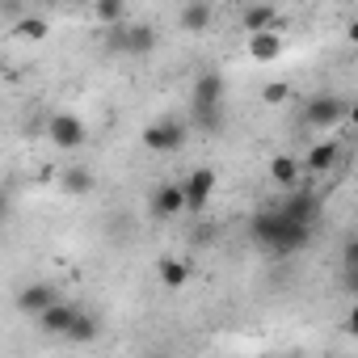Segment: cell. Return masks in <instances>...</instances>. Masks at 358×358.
<instances>
[{
    "label": "cell",
    "mask_w": 358,
    "mask_h": 358,
    "mask_svg": "<svg viewBox=\"0 0 358 358\" xmlns=\"http://www.w3.org/2000/svg\"><path fill=\"white\" fill-rule=\"evenodd\" d=\"M312 232H316V228L295 224V220H291L287 211H278V207L257 211V220H253V241H257L266 253H274V257H287V253L308 249V245H312Z\"/></svg>",
    "instance_id": "1"
},
{
    "label": "cell",
    "mask_w": 358,
    "mask_h": 358,
    "mask_svg": "<svg viewBox=\"0 0 358 358\" xmlns=\"http://www.w3.org/2000/svg\"><path fill=\"white\" fill-rule=\"evenodd\" d=\"M190 110H194V122L203 131L220 127V118H224V72H203L190 85Z\"/></svg>",
    "instance_id": "2"
},
{
    "label": "cell",
    "mask_w": 358,
    "mask_h": 358,
    "mask_svg": "<svg viewBox=\"0 0 358 358\" xmlns=\"http://www.w3.org/2000/svg\"><path fill=\"white\" fill-rule=\"evenodd\" d=\"M110 30H114V34H110V47L122 51V55H135V59L152 55L156 43H160V34H156L148 22H118V26H110Z\"/></svg>",
    "instance_id": "3"
},
{
    "label": "cell",
    "mask_w": 358,
    "mask_h": 358,
    "mask_svg": "<svg viewBox=\"0 0 358 358\" xmlns=\"http://www.w3.org/2000/svg\"><path fill=\"white\" fill-rule=\"evenodd\" d=\"M186 139H190V131H186V122H177V118H160V122H152V127L143 131V143H148L156 156H173V152H182V148H186Z\"/></svg>",
    "instance_id": "4"
},
{
    "label": "cell",
    "mask_w": 358,
    "mask_h": 358,
    "mask_svg": "<svg viewBox=\"0 0 358 358\" xmlns=\"http://www.w3.org/2000/svg\"><path fill=\"white\" fill-rule=\"evenodd\" d=\"M345 118H350V106H345V97H337V93L312 97L308 110H303V127H320V131H329V127H337V122H345Z\"/></svg>",
    "instance_id": "5"
},
{
    "label": "cell",
    "mask_w": 358,
    "mask_h": 358,
    "mask_svg": "<svg viewBox=\"0 0 358 358\" xmlns=\"http://www.w3.org/2000/svg\"><path fill=\"white\" fill-rule=\"evenodd\" d=\"M47 135H51V143L55 148H64V152H72V148H80L85 143V122L76 118V114H55L51 118V127H47Z\"/></svg>",
    "instance_id": "6"
},
{
    "label": "cell",
    "mask_w": 358,
    "mask_h": 358,
    "mask_svg": "<svg viewBox=\"0 0 358 358\" xmlns=\"http://www.w3.org/2000/svg\"><path fill=\"white\" fill-rule=\"evenodd\" d=\"M215 186H220V177H215V169H194L186 182H182V194H186V207L190 211H199L211 194H215Z\"/></svg>",
    "instance_id": "7"
},
{
    "label": "cell",
    "mask_w": 358,
    "mask_h": 358,
    "mask_svg": "<svg viewBox=\"0 0 358 358\" xmlns=\"http://www.w3.org/2000/svg\"><path fill=\"white\" fill-rule=\"evenodd\" d=\"M182 211H186L182 186H173V182L156 186V194H152V215H156V220H173V215H182Z\"/></svg>",
    "instance_id": "8"
},
{
    "label": "cell",
    "mask_w": 358,
    "mask_h": 358,
    "mask_svg": "<svg viewBox=\"0 0 358 358\" xmlns=\"http://www.w3.org/2000/svg\"><path fill=\"white\" fill-rule=\"evenodd\" d=\"M211 17H215V9L207 5V0H186L182 13H177V26H182L186 34H203L211 26Z\"/></svg>",
    "instance_id": "9"
},
{
    "label": "cell",
    "mask_w": 358,
    "mask_h": 358,
    "mask_svg": "<svg viewBox=\"0 0 358 358\" xmlns=\"http://www.w3.org/2000/svg\"><path fill=\"white\" fill-rule=\"evenodd\" d=\"M249 55L257 64H270L282 55V30H253L249 34Z\"/></svg>",
    "instance_id": "10"
},
{
    "label": "cell",
    "mask_w": 358,
    "mask_h": 358,
    "mask_svg": "<svg viewBox=\"0 0 358 358\" xmlns=\"http://www.w3.org/2000/svg\"><path fill=\"white\" fill-rule=\"evenodd\" d=\"M59 299V291L55 287H47V282H30V287H22L17 291V308L22 312H30V316H38L47 303H55Z\"/></svg>",
    "instance_id": "11"
},
{
    "label": "cell",
    "mask_w": 358,
    "mask_h": 358,
    "mask_svg": "<svg viewBox=\"0 0 358 358\" xmlns=\"http://www.w3.org/2000/svg\"><path fill=\"white\" fill-rule=\"evenodd\" d=\"M341 160V143H333V139H320V143H312L308 148V173H329L333 164Z\"/></svg>",
    "instance_id": "12"
},
{
    "label": "cell",
    "mask_w": 358,
    "mask_h": 358,
    "mask_svg": "<svg viewBox=\"0 0 358 358\" xmlns=\"http://www.w3.org/2000/svg\"><path fill=\"white\" fill-rule=\"evenodd\" d=\"M156 274H160V282L169 291H182L190 282V262H182V257H160L156 262Z\"/></svg>",
    "instance_id": "13"
},
{
    "label": "cell",
    "mask_w": 358,
    "mask_h": 358,
    "mask_svg": "<svg viewBox=\"0 0 358 358\" xmlns=\"http://www.w3.org/2000/svg\"><path fill=\"white\" fill-rule=\"evenodd\" d=\"M72 316H76V308H72V303H64V299H55V303H47V308L38 312V324H43L47 333H68Z\"/></svg>",
    "instance_id": "14"
},
{
    "label": "cell",
    "mask_w": 358,
    "mask_h": 358,
    "mask_svg": "<svg viewBox=\"0 0 358 358\" xmlns=\"http://www.w3.org/2000/svg\"><path fill=\"white\" fill-rule=\"evenodd\" d=\"M270 182H274L278 190L299 186V160H295V156H274V160H270Z\"/></svg>",
    "instance_id": "15"
},
{
    "label": "cell",
    "mask_w": 358,
    "mask_h": 358,
    "mask_svg": "<svg viewBox=\"0 0 358 358\" xmlns=\"http://www.w3.org/2000/svg\"><path fill=\"white\" fill-rule=\"evenodd\" d=\"M93 182H97L93 169H89V164H76V169H68V173H64V182H59V186H64V194H89V190H93Z\"/></svg>",
    "instance_id": "16"
},
{
    "label": "cell",
    "mask_w": 358,
    "mask_h": 358,
    "mask_svg": "<svg viewBox=\"0 0 358 358\" xmlns=\"http://www.w3.org/2000/svg\"><path fill=\"white\" fill-rule=\"evenodd\" d=\"M245 26H249V34H253V30H282V17H278V9H270V5H253V9L245 13Z\"/></svg>",
    "instance_id": "17"
},
{
    "label": "cell",
    "mask_w": 358,
    "mask_h": 358,
    "mask_svg": "<svg viewBox=\"0 0 358 358\" xmlns=\"http://www.w3.org/2000/svg\"><path fill=\"white\" fill-rule=\"evenodd\" d=\"M89 5H93V17H97L101 26L127 22V0H89Z\"/></svg>",
    "instance_id": "18"
},
{
    "label": "cell",
    "mask_w": 358,
    "mask_h": 358,
    "mask_svg": "<svg viewBox=\"0 0 358 358\" xmlns=\"http://www.w3.org/2000/svg\"><path fill=\"white\" fill-rule=\"evenodd\" d=\"M47 34H51V22L38 17V13H30V17L17 22V38H26V43H43Z\"/></svg>",
    "instance_id": "19"
},
{
    "label": "cell",
    "mask_w": 358,
    "mask_h": 358,
    "mask_svg": "<svg viewBox=\"0 0 358 358\" xmlns=\"http://www.w3.org/2000/svg\"><path fill=\"white\" fill-rule=\"evenodd\" d=\"M64 337H68V341H93V337H97V316H89V312H76Z\"/></svg>",
    "instance_id": "20"
},
{
    "label": "cell",
    "mask_w": 358,
    "mask_h": 358,
    "mask_svg": "<svg viewBox=\"0 0 358 358\" xmlns=\"http://www.w3.org/2000/svg\"><path fill=\"white\" fill-rule=\"evenodd\" d=\"M262 101H266V106H287V101H291V85H287V80H270V85L262 89Z\"/></svg>",
    "instance_id": "21"
},
{
    "label": "cell",
    "mask_w": 358,
    "mask_h": 358,
    "mask_svg": "<svg viewBox=\"0 0 358 358\" xmlns=\"http://www.w3.org/2000/svg\"><path fill=\"white\" fill-rule=\"evenodd\" d=\"M9 211H13V203H9V194H5V190H0V228L9 224Z\"/></svg>",
    "instance_id": "22"
},
{
    "label": "cell",
    "mask_w": 358,
    "mask_h": 358,
    "mask_svg": "<svg viewBox=\"0 0 358 358\" xmlns=\"http://www.w3.org/2000/svg\"><path fill=\"white\" fill-rule=\"evenodd\" d=\"M76 5H85V0H76Z\"/></svg>",
    "instance_id": "23"
}]
</instances>
